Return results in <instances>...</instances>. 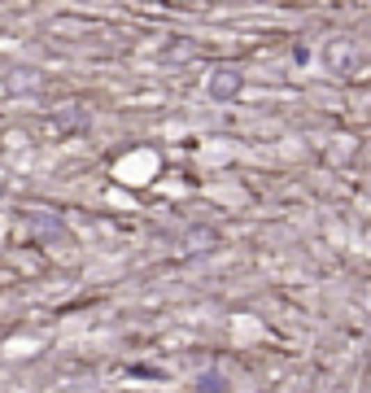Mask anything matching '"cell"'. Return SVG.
Instances as JSON below:
<instances>
[{"label":"cell","instance_id":"obj_1","mask_svg":"<svg viewBox=\"0 0 371 393\" xmlns=\"http://www.w3.org/2000/svg\"><path fill=\"white\" fill-rule=\"evenodd\" d=\"M324 61H328V70H336V75H354V66L363 61V53H358L349 40H332V44L324 48Z\"/></svg>","mask_w":371,"mask_h":393},{"label":"cell","instance_id":"obj_2","mask_svg":"<svg viewBox=\"0 0 371 393\" xmlns=\"http://www.w3.org/2000/svg\"><path fill=\"white\" fill-rule=\"evenodd\" d=\"M240 88H245V75H240L236 66H223V70L210 75V96H214V101H228V96H236Z\"/></svg>","mask_w":371,"mask_h":393}]
</instances>
